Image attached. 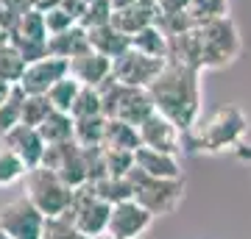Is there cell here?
Returning <instances> with one entry per match:
<instances>
[{
  "mask_svg": "<svg viewBox=\"0 0 251 239\" xmlns=\"http://www.w3.org/2000/svg\"><path fill=\"white\" fill-rule=\"evenodd\" d=\"M198 75H201V70L168 59V64L148 87L153 98V109L168 120H173L184 133L196 128L198 114H201V81H198Z\"/></svg>",
  "mask_w": 251,
  "mask_h": 239,
  "instance_id": "obj_1",
  "label": "cell"
},
{
  "mask_svg": "<svg viewBox=\"0 0 251 239\" xmlns=\"http://www.w3.org/2000/svg\"><path fill=\"white\" fill-rule=\"evenodd\" d=\"M249 120L237 106L218 109L204 125H196L193 131L184 133V148L198 153H224L232 151L234 145L246 136Z\"/></svg>",
  "mask_w": 251,
  "mask_h": 239,
  "instance_id": "obj_2",
  "label": "cell"
},
{
  "mask_svg": "<svg viewBox=\"0 0 251 239\" xmlns=\"http://www.w3.org/2000/svg\"><path fill=\"white\" fill-rule=\"evenodd\" d=\"M100 100H103V114L109 120H123V123L140 125L145 117H151L153 109V98L145 87H128L112 75L109 81L100 84Z\"/></svg>",
  "mask_w": 251,
  "mask_h": 239,
  "instance_id": "obj_3",
  "label": "cell"
},
{
  "mask_svg": "<svg viewBox=\"0 0 251 239\" xmlns=\"http://www.w3.org/2000/svg\"><path fill=\"white\" fill-rule=\"evenodd\" d=\"M201 47V70H218L240 56V34L229 17H218L196 25Z\"/></svg>",
  "mask_w": 251,
  "mask_h": 239,
  "instance_id": "obj_4",
  "label": "cell"
},
{
  "mask_svg": "<svg viewBox=\"0 0 251 239\" xmlns=\"http://www.w3.org/2000/svg\"><path fill=\"white\" fill-rule=\"evenodd\" d=\"M23 181H25V197L45 214V217H59V214L70 212L75 189L64 184L50 167L39 164V167L28 170Z\"/></svg>",
  "mask_w": 251,
  "mask_h": 239,
  "instance_id": "obj_5",
  "label": "cell"
},
{
  "mask_svg": "<svg viewBox=\"0 0 251 239\" xmlns=\"http://www.w3.org/2000/svg\"><path fill=\"white\" fill-rule=\"evenodd\" d=\"M128 178L134 184V200H140L153 217L173 214L184 200V178H153L137 167L128 173Z\"/></svg>",
  "mask_w": 251,
  "mask_h": 239,
  "instance_id": "obj_6",
  "label": "cell"
},
{
  "mask_svg": "<svg viewBox=\"0 0 251 239\" xmlns=\"http://www.w3.org/2000/svg\"><path fill=\"white\" fill-rule=\"evenodd\" d=\"M75 222V228L84 234V237H92V239H103L106 237V228H109V214H112V203H106L103 197L98 195L95 184H84L75 189L73 195V206L67 212Z\"/></svg>",
  "mask_w": 251,
  "mask_h": 239,
  "instance_id": "obj_7",
  "label": "cell"
},
{
  "mask_svg": "<svg viewBox=\"0 0 251 239\" xmlns=\"http://www.w3.org/2000/svg\"><path fill=\"white\" fill-rule=\"evenodd\" d=\"M42 164L50 167L56 175L62 178L67 186L78 189V186L90 184V164H87V151L84 145H78L75 139L59 142V145H48Z\"/></svg>",
  "mask_w": 251,
  "mask_h": 239,
  "instance_id": "obj_8",
  "label": "cell"
},
{
  "mask_svg": "<svg viewBox=\"0 0 251 239\" xmlns=\"http://www.w3.org/2000/svg\"><path fill=\"white\" fill-rule=\"evenodd\" d=\"M45 220L48 217L25 195L0 206V231L14 239H42Z\"/></svg>",
  "mask_w": 251,
  "mask_h": 239,
  "instance_id": "obj_9",
  "label": "cell"
},
{
  "mask_svg": "<svg viewBox=\"0 0 251 239\" xmlns=\"http://www.w3.org/2000/svg\"><path fill=\"white\" fill-rule=\"evenodd\" d=\"M168 64V59H153L148 53H140L137 47L126 50L120 59H115L112 64V75H115L120 84H128V87H151L153 78L162 72V67Z\"/></svg>",
  "mask_w": 251,
  "mask_h": 239,
  "instance_id": "obj_10",
  "label": "cell"
},
{
  "mask_svg": "<svg viewBox=\"0 0 251 239\" xmlns=\"http://www.w3.org/2000/svg\"><path fill=\"white\" fill-rule=\"evenodd\" d=\"M151 222H153V214L140 200L131 197V200H123V203L112 206L106 237L109 239H140L145 231L151 228Z\"/></svg>",
  "mask_w": 251,
  "mask_h": 239,
  "instance_id": "obj_11",
  "label": "cell"
},
{
  "mask_svg": "<svg viewBox=\"0 0 251 239\" xmlns=\"http://www.w3.org/2000/svg\"><path fill=\"white\" fill-rule=\"evenodd\" d=\"M137 131H140L143 148H153V151L173 153V156H181V151H187L184 148V131L173 120L159 114V111H153L151 117H145L143 123L137 125Z\"/></svg>",
  "mask_w": 251,
  "mask_h": 239,
  "instance_id": "obj_12",
  "label": "cell"
},
{
  "mask_svg": "<svg viewBox=\"0 0 251 239\" xmlns=\"http://www.w3.org/2000/svg\"><path fill=\"white\" fill-rule=\"evenodd\" d=\"M70 72L67 59H56V56H42L36 62H28L23 70V78L17 81L25 89V95H48V89L53 87L59 78H64Z\"/></svg>",
  "mask_w": 251,
  "mask_h": 239,
  "instance_id": "obj_13",
  "label": "cell"
},
{
  "mask_svg": "<svg viewBox=\"0 0 251 239\" xmlns=\"http://www.w3.org/2000/svg\"><path fill=\"white\" fill-rule=\"evenodd\" d=\"M0 142L17 153L28 170L42 164V156H45V148H48V142L42 139L39 128H31V125H23V123L17 128H11L6 136H0Z\"/></svg>",
  "mask_w": 251,
  "mask_h": 239,
  "instance_id": "obj_14",
  "label": "cell"
},
{
  "mask_svg": "<svg viewBox=\"0 0 251 239\" xmlns=\"http://www.w3.org/2000/svg\"><path fill=\"white\" fill-rule=\"evenodd\" d=\"M70 75L78 84H84V87H100L103 81L112 78V59L103 53H98V50H84V53L73 56L70 62Z\"/></svg>",
  "mask_w": 251,
  "mask_h": 239,
  "instance_id": "obj_15",
  "label": "cell"
},
{
  "mask_svg": "<svg viewBox=\"0 0 251 239\" xmlns=\"http://www.w3.org/2000/svg\"><path fill=\"white\" fill-rule=\"evenodd\" d=\"M159 17H162V9L156 0H137V3L126 6V9H117L112 14V25L120 28L126 36H134L143 28L159 22Z\"/></svg>",
  "mask_w": 251,
  "mask_h": 239,
  "instance_id": "obj_16",
  "label": "cell"
},
{
  "mask_svg": "<svg viewBox=\"0 0 251 239\" xmlns=\"http://www.w3.org/2000/svg\"><path fill=\"white\" fill-rule=\"evenodd\" d=\"M137 170L153 178H181V161L173 153H162L153 148H137L134 151Z\"/></svg>",
  "mask_w": 251,
  "mask_h": 239,
  "instance_id": "obj_17",
  "label": "cell"
},
{
  "mask_svg": "<svg viewBox=\"0 0 251 239\" xmlns=\"http://www.w3.org/2000/svg\"><path fill=\"white\" fill-rule=\"evenodd\" d=\"M90 31L84 25H73L67 31H59V34L48 36V53L56 56V59H67L70 62L73 56L90 50Z\"/></svg>",
  "mask_w": 251,
  "mask_h": 239,
  "instance_id": "obj_18",
  "label": "cell"
},
{
  "mask_svg": "<svg viewBox=\"0 0 251 239\" xmlns=\"http://www.w3.org/2000/svg\"><path fill=\"white\" fill-rule=\"evenodd\" d=\"M90 31V44L92 50H98V53L109 56L112 62L120 59L126 50H131V36H126L120 28H115L112 22L106 25H98V28H87Z\"/></svg>",
  "mask_w": 251,
  "mask_h": 239,
  "instance_id": "obj_19",
  "label": "cell"
},
{
  "mask_svg": "<svg viewBox=\"0 0 251 239\" xmlns=\"http://www.w3.org/2000/svg\"><path fill=\"white\" fill-rule=\"evenodd\" d=\"M131 47H137L140 53L153 56V59H171V36L165 34V28L159 22H153L131 36Z\"/></svg>",
  "mask_w": 251,
  "mask_h": 239,
  "instance_id": "obj_20",
  "label": "cell"
},
{
  "mask_svg": "<svg viewBox=\"0 0 251 239\" xmlns=\"http://www.w3.org/2000/svg\"><path fill=\"white\" fill-rule=\"evenodd\" d=\"M103 148H109V151H137V148H143L137 125L123 123V120H109L106 133H103Z\"/></svg>",
  "mask_w": 251,
  "mask_h": 239,
  "instance_id": "obj_21",
  "label": "cell"
},
{
  "mask_svg": "<svg viewBox=\"0 0 251 239\" xmlns=\"http://www.w3.org/2000/svg\"><path fill=\"white\" fill-rule=\"evenodd\" d=\"M39 133H42V139H45L48 145H59V142L73 139V133H75V117H73L70 111L53 109V111L48 114L45 123L39 125Z\"/></svg>",
  "mask_w": 251,
  "mask_h": 239,
  "instance_id": "obj_22",
  "label": "cell"
},
{
  "mask_svg": "<svg viewBox=\"0 0 251 239\" xmlns=\"http://www.w3.org/2000/svg\"><path fill=\"white\" fill-rule=\"evenodd\" d=\"M106 114H95V117H78L75 120V133L73 139L84 145V148H103V133H106Z\"/></svg>",
  "mask_w": 251,
  "mask_h": 239,
  "instance_id": "obj_23",
  "label": "cell"
},
{
  "mask_svg": "<svg viewBox=\"0 0 251 239\" xmlns=\"http://www.w3.org/2000/svg\"><path fill=\"white\" fill-rule=\"evenodd\" d=\"M95 189H98V195L106 200V203H123V200H131L134 197V184H131V178L123 175V178H115V175H106L100 178V181H92Z\"/></svg>",
  "mask_w": 251,
  "mask_h": 239,
  "instance_id": "obj_24",
  "label": "cell"
},
{
  "mask_svg": "<svg viewBox=\"0 0 251 239\" xmlns=\"http://www.w3.org/2000/svg\"><path fill=\"white\" fill-rule=\"evenodd\" d=\"M81 87H84V84H78V81L67 72L64 78H59L53 87L48 89V100H50L53 109H59V111H70L73 103H75V98H78Z\"/></svg>",
  "mask_w": 251,
  "mask_h": 239,
  "instance_id": "obj_25",
  "label": "cell"
},
{
  "mask_svg": "<svg viewBox=\"0 0 251 239\" xmlns=\"http://www.w3.org/2000/svg\"><path fill=\"white\" fill-rule=\"evenodd\" d=\"M25 89L14 84V92H11V98L0 106V136H6L11 128H17L23 123V100H25Z\"/></svg>",
  "mask_w": 251,
  "mask_h": 239,
  "instance_id": "obj_26",
  "label": "cell"
},
{
  "mask_svg": "<svg viewBox=\"0 0 251 239\" xmlns=\"http://www.w3.org/2000/svg\"><path fill=\"white\" fill-rule=\"evenodd\" d=\"M25 59L17 47L11 44V39L6 44H0V81H9V84H17L23 78V70H25Z\"/></svg>",
  "mask_w": 251,
  "mask_h": 239,
  "instance_id": "obj_27",
  "label": "cell"
},
{
  "mask_svg": "<svg viewBox=\"0 0 251 239\" xmlns=\"http://www.w3.org/2000/svg\"><path fill=\"white\" fill-rule=\"evenodd\" d=\"M25 173L28 167L23 164V159L0 142V186H9L14 181H20V178H25Z\"/></svg>",
  "mask_w": 251,
  "mask_h": 239,
  "instance_id": "obj_28",
  "label": "cell"
},
{
  "mask_svg": "<svg viewBox=\"0 0 251 239\" xmlns=\"http://www.w3.org/2000/svg\"><path fill=\"white\" fill-rule=\"evenodd\" d=\"M53 111V103L48 100V95H28L23 100V125L39 128L48 120V114Z\"/></svg>",
  "mask_w": 251,
  "mask_h": 239,
  "instance_id": "obj_29",
  "label": "cell"
},
{
  "mask_svg": "<svg viewBox=\"0 0 251 239\" xmlns=\"http://www.w3.org/2000/svg\"><path fill=\"white\" fill-rule=\"evenodd\" d=\"M70 114L78 120V117H95L103 114V100H100V89L98 87H81L78 98L73 103Z\"/></svg>",
  "mask_w": 251,
  "mask_h": 239,
  "instance_id": "obj_30",
  "label": "cell"
},
{
  "mask_svg": "<svg viewBox=\"0 0 251 239\" xmlns=\"http://www.w3.org/2000/svg\"><path fill=\"white\" fill-rule=\"evenodd\" d=\"M42 239H84L70 214H59V217H48L45 228H42Z\"/></svg>",
  "mask_w": 251,
  "mask_h": 239,
  "instance_id": "obj_31",
  "label": "cell"
},
{
  "mask_svg": "<svg viewBox=\"0 0 251 239\" xmlns=\"http://www.w3.org/2000/svg\"><path fill=\"white\" fill-rule=\"evenodd\" d=\"M187 14L196 20V25L209 22V20L226 17V0H190Z\"/></svg>",
  "mask_w": 251,
  "mask_h": 239,
  "instance_id": "obj_32",
  "label": "cell"
},
{
  "mask_svg": "<svg viewBox=\"0 0 251 239\" xmlns=\"http://www.w3.org/2000/svg\"><path fill=\"white\" fill-rule=\"evenodd\" d=\"M112 3L109 0H87V9H84V17L78 20V25L84 28H98V25H106L112 22Z\"/></svg>",
  "mask_w": 251,
  "mask_h": 239,
  "instance_id": "obj_33",
  "label": "cell"
},
{
  "mask_svg": "<svg viewBox=\"0 0 251 239\" xmlns=\"http://www.w3.org/2000/svg\"><path fill=\"white\" fill-rule=\"evenodd\" d=\"M103 156H106V175L123 178L137 167L134 151H109V148H103Z\"/></svg>",
  "mask_w": 251,
  "mask_h": 239,
  "instance_id": "obj_34",
  "label": "cell"
},
{
  "mask_svg": "<svg viewBox=\"0 0 251 239\" xmlns=\"http://www.w3.org/2000/svg\"><path fill=\"white\" fill-rule=\"evenodd\" d=\"M42 14H45L48 36L59 34V31H67V28H73V25H78V22H75V17H73L64 6H59V3H56V6H50V9H45Z\"/></svg>",
  "mask_w": 251,
  "mask_h": 239,
  "instance_id": "obj_35",
  "label": "cell"
},
{
  "mask_svg": "<svg viewBox=\"0 0 251 239\" xmlns=\"http://www.w3.org/2000/svg\"><path fill=\"white\" fill-rule=\"evenodd\" d=\"M156 3H159L162 14H173V11L187 9V3H190V0H156Z\"/></svg>",
  "mask_w": 251,
  "mask_h": 239,
  "instance_id": "obj_36",
  "label": "cell"
},
{
  "mask_svg": "<svg viewBox=\"0 0 251 239\" xmlns=\"http://www.w3.org/2000/svg\"><path fill=\"white\" fill-rule=\"evenodd\" d=\"M11 92H14V84H9V81H0V106L11 98Z\"/></svg>",
  "mask_w": 251,
  "mask_h": 239,
  "instance_id": "obj_37",
  "label": "cell"
},
{
  "mask_svg": "<svg viewBox=\"0 0 251 239\" xmlns=\"http://www.w3.org/2000/svg\"><path fill=\"white\" fill-rule=\"evenodd\" d=\"M109 3H112V9H126V6H131V3H137V0H109Z\"/></svg>",
  "mask_w": 251,
  "mask_h": 239,
  "instance_id": "obj_38",
  "label": "cell"
},
{
  "mask_svg": "<svg viewBox=\"0 0 251 239\" xmlns=\"http://www.w3.org/2000/svg\"><path fill=\"white\" fill-rule=\"evenodd\" d=\"M9 39H11V34L6 31V28H3V22H0V44H6Z\"/></svg>",
  "mask_w": 251,
  "mask_h": 239,
  "instance_id": "obj_39",
  "label": "cell"
},
{
  "mask_svg": "<svg viewBox=\"0 0 251 239\" xmlns=\"http://www.w3.org/2000/svg\"><path fill=\"white\" fill-rule=\"evenodd\" d=\"M0 239H14V237H9V234H3V231H0Z\"/></svg>",
  "mask_w": 251,
  "mask_h": 239,
  "instance_id": "obj_40",
  "label": "cell"
},
{
  "mask_svg": "<svg viewBox=\"0 0 251 239\" xmlns=\"http://www.w3.org/2000/svg\"><path fill=\"white\" fill-rule=\"evenodd\" d=\"M103 239H109V237H103ZM140 239H143V237H140Z\"/></svg>",
  "mask_w": 251,
  "mask_h": 239,
  "instance_id": "obj_41",
  "label": "cell"
}]
</instances>
